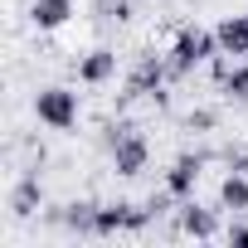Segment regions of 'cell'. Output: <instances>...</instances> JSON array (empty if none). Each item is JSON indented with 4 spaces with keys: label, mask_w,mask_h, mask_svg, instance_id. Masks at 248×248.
<instances>
[{
    "label": "cell",
    "mask_w": 248,
    "mask_h": 248,
    "mask_svg": "<svg viewBox=\"0 0 248 248\" xmlns=\"http://www.w3.org/2000/svg\"><path fill=\"white\" fill-rule=\"evenodd\" d=\"M180 229L195 233V238H209V233H214V214L200 209V204H185V209H180Z\"/></svg>",
    "instance_id": "cell-10"
},
{
    "label": "cell",
    "mask_w": 248,
    "mask_h": 248,
    "mask_svg": "<svg viewBox=\"0 0 248 248\" xmlns=\"http://www.w3.org/2000/svg\"><path fill=\"white\" fill-rule=\"evenodd\" d=\"M73 15V0H34V25L39 30H59Z\"/></svg>",
    "instance_id": "cell-7"
},
{
    "label": "cell",
    "mask_w": 248,
    "mask_h": 248,
    "mask_svg": "<svg viewBox=\"0 0 248 248\" xmlns=\"http://www.w3.org/2000/svg\"><path fill=\"white\" fill-rule=\"evenodd\" d=\"M200 166H204L200 156H180V161L170 166V175H166V190H170V195H190L195 180H200Z\"/></svg>",
    "instance_id": "cell-6"
},
{
    "label": "cell",
    "mask_w": 248,
    "mask_h": 248,
    "mask_svg": "<svg viewBox=\"0 0 248 248\" xmlns=\"http://www.w3.org/2000/svg\"><path fill=\"white\" fill-rule=\"evenodd\" d=\"M112 68H117V54H107V49H93V54L83 59V68H78V73H83L88 83H102V78H112Z\"/></svg>",
    "instance_id": "cell-9"
},
{
    "label": "cell",
    "mask_w": 248,
    "mask_h": 248,
    "mask_svg": "<svg viewBox=\"0 0 248 248\" xmlns=\"http://www.w3.org/2000/svg\"><path fill=\"white\" fill-rule=\"evenodd\" d=\"M34 204H39V185L25 180V185L15 190V214H34Z\"/></svg>",
    "instance_id": "cell-12"
},
{
    "label": "cell",
    "mask_w": 248,
    "mask_h": 248,
    "mask_svg": "<svg viewBox=\"0 0 248 248\" xmlns=\"http://www.w3.org/2000/svg\"><path fill=\"white\" fill-rule=\"evenodd\" d=\"M214 49H219V34H209V30H185V34L175 39V49H170V73H175V78L190 73V68L204 63Z\"/></svg>",
    "instance_id": "cell-1"
},
{
    "label": "cell",
    "mask_w": 248,
    "mask_h": 248,
    "mask_svg": "<svg viewBox=\"0 0 248 248\" xmlns=\"http://www.w3.org/2000/svg\"><path fill=\"white\" fill-rule=\"evenodd\" d=\"M34 112H39V122H49V127L68 132L73 122H78V97H73L68 88H44V93L34 97Z\"/></svg>",
    "instance_id": "cell-2"
},
{
    "label": "cell",
    "mask_w": 248,
    "mask_h": 248,
    "mask_svg": "<svg viewBox=\"0 0 248 248\" xmlns=\"http://www.w3.org/2000/svg\"><path fill=\"white\" fill-rule=\"evenodd\" d=\"M219 200H224V209H248V180L243 175H229L224 190H219Z\"/></svg>",
    "instance_id": "cell-11"
},
{
    "label": "cell",
    "mask_w": 248,
    "mask_h": 248,
    "mask_svg": "<svg viewBox=\"0 0 248 248\" xmlns=\"http://www.w3.org/2000/svg\"><path fill=\"white\" fill-rule=\"evenodd\" d=\"M166 73H170V63H161V59H141L137 73L127 78V97H151V93H161Z\"/></svg>",
    "instance_id": "cell-4"
},
{
    "label": "cell",
    "mask_w": 248,
    "mask_h": 248,
    "mask_svg": "<svg viewBox=\"0 0 248 248\" xmlns=\"http://www.w3.org/2000/svg\"><path fill=\"white\" fill-rule=\"evenodd\" d=\"M102 15H112V20H127V0H102Z\"/></svg>",
    "instance_id": "cell-13"
},
{
    "label": "cell",
    "mask_w": 248,
    "mask_h": 248,
    "mask_svg": "<svg viewBox=\"0 0 248 248\" xmlns=\"http://www.w3.org/2000/svg\"><path fill=\"white\" fill-rule=\"evenodd\" d=\"M229 243H243V248H248V224H233V229H229Z\"/></svg>",
    "instance_id": "cell-14"
},
{
    "label": "cell",
    "mask_w": 248,
    "mask_h": 248,
    "mask_svg": "<svg viewBox=\"0 0 248 248\" xmlns=\"http://www.w3.org/2000/svg\"><path fill=\"white\" fill-rule=\"evenodd\" d=\"M219 73V88H224V97H248V63H238V68H229V63H219L214 68Z\"/></svg>",
    "instance_id": "cell-8"
},
{
    "label": "cell",
    "mask_w": 248,
    "mask_h": 248,
    "mask_svg": "<svg viewBox=\"0 0 248 248\" xmlns=\"http://www.w3.org/2000/svg\"><path fill=\"white\" fill-rule=\"evenodd\" d=\"M112 161H117L122 175H137V170L146 166V141H141L132 127H117V137H112Z\"/></svg>",
    "instance_id": "cell-3"
},
{
    "label": "cell",
    "mask_w": 248,
    "mask_h": 248,
    "mask_svg": "<svg viewBox=\"0 0 248 248\" xmlns=\"http://www.w3.org/2000/svg\"><path fill=\"white\" fill-rule=\"evenodd\" d=\"M214 34H219V49L224 54H243L248 59V15H229Z\"/></svg>",
    "instance_id": "cell-5"
}]
</instances>
